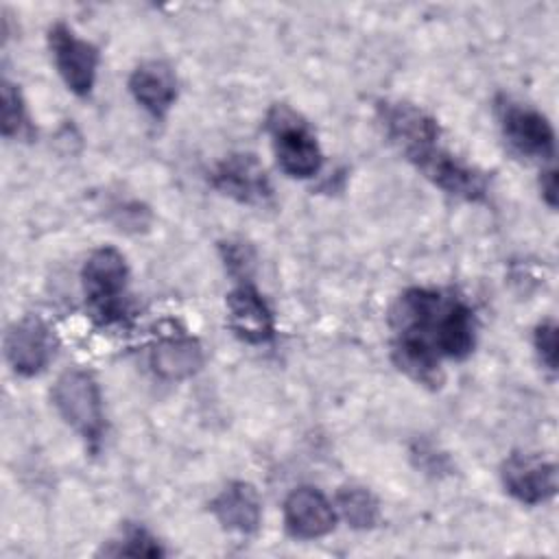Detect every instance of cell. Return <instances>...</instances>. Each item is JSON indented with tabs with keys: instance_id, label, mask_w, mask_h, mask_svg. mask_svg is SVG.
Here are the masks:
<instances>
[{
	"instance_id": "obj_1",
	"label": "cell",
	"mask_w": 559,
	"mask_h": 559,
	"mask_svg": "<svg viewBox=\"0 0 559 559\" xmlns=\"http://www.w3.org/2000/svg\"><path fill=\"white\" fill-rule=\"evenodd\" d=\"M266 131L277 166L295 179H310L323 166V153L310 124L288 105H273L266 114Z\"/></svg>"
},
{
	"instance_id": "obj_2",
	"label": "cell",
	"mask_w": 559,
	"mask_h": 559,
	"mask_svg": "<svg viewBox=\"0 0 559 559\" xmlns=\"http://www.w3.org/2000/svg\"><path fill=\"white\" fill-rule=\"evenodd\" d=\"M50 400L61 419L96 450L103 439L105 415L100 389L94 376L85 369L63 371L52 384Z\"/></svg>"
},
{
	"instance_id": "obj_3",
	"label": "cell",
	"mask_w": 559,
	"mask_h": 559,
	"mask_svg": "<svg viewBox=\"0 0 559 559\" xmlns=\"http://www.w3.org/2000/svg\"><path fill=\"white\" fill-rule=\"evenodd\" d=\"M127 280L129 266L116 247L105 245L87 255L81 269V282L85 299L96 317L114 321L124 312Z\"/></svg>"
},
{
	"instance_id": "obj_4",
	"label": "cell",
	"mask_w": 559,
	"mask_h": 559,
	"mask_svg": "<svg viewBox=\"0 0 559 559\" xmlns=\"http://www.w3.org/2000/svg\"><path fill=\"white\" fill-rule=\"evenodd\" d=\"M426 179H430L445 194L463 201H480L487 194L489 181L483 170L452 155L437 142L406 157Z\"/></svg>"
},
{
	"instance_id": "obj_5",
	"label": "cell",
	"mask_w": 559,
	"mask_h": 559,
	"mask_svg": "<svg viewBox=\"0 0 559 559\" xmlns=\"http://www.w3.org/2000/svg\"><path fill=\"white\" fill-rule=\"evenodd\" d=\"M496 116L502 138L518 155L542 162L555 157V129L544 114L502 96L496 100Z\"/></svg>"
},
{
	"instance_id": "obj_6",
	"label": "cell",
	"mask_w": 559,
	"mask_h": 559,
	"mask_svg": "<svg viewBox=\"0 0 559 559\" xmlns=\"http://www.w3.org/2000/svg\"><path fill=\"white\" fill-rule=\"evenodd\" d=\"M48 48L55 61V68L68 90L81 98H87L92 94L96 70L100 61L98 48L81 39L68 24L55 22L48 28Z\"/></svg>"
},
{
	"instance_id": "obj_7",
	"label": "cell",
	"mask_w": 559,
	"mask_h": 559,
	"mask_svg": "<svg viewBox=\"0 0 559 559\" xmlns=\"http://www.w3.org/2000/svg\"><path fill=\"white\" fill-rule=\"evenodd\" d=\"M504 491L522 504H542L557 493V465L535 452H513L500 465Z\"/></svg>"
},
{
	"instance_id": "obj_8",
	"label": "cell",
	"mask_w": 559,
	"mask_h": 559,
	"mask_svg": "<svg viewBox=\"0 0 559 559\" xmlns=\"http://www.w3.org/2000/svg\"><path fill=\"white\" fill-rule=\"evenodd\" d=\"M55 334L35 314L15 321L4 334V356L17 376L33 378L48 367L55 356Z\"/></svg>"
},
{
	"instance_id": "obj_9",
	"label": "cell",
	"mask_w": 559,
	"mask_h": 559,
	"mask_svg": "<svg viewBox=\"0 0 559 559\" xmlns=\"http://www.w3.org/2000/svg\"><path fill=\"white\" fill-rule=\"evenodd\" d=\"M227 325L242 343L262 345L275 336V317L264 295L249 282L229 290L227 299Z\"/></svg>"
},
{
	"instance_id": "obj_10",
	"label": "cell",
	"mask_w": 559,
	"mask_h": 559,
	"mask_svg": "<svg viewBox=\"0 0 559 559\" xmlns=\"http://www.w3.org/2000/svg\"><path fill=\"white\" fill-rule=\"evenodd\" d=\"M284 526L297 539H317L334 531L336 509L314 487H297L284 500Z\"/></svg>"
},
{
	"instance_id": "obj_11",
	"label": "cell",
	"mask_w": 559,
	"mask_h": 559,
	"mask_svg": "<svg viewBox=\"0 0 559 559\" xmlns=\"http://www.w3.org/2000/svg\"><path fill=\"white\" fill-rule=\"evenodd\" d=\"M210 181L216 190L240 203H260L271 197L269 177L249 153H236L218 162L210 173Z\"/></svg>"
},
{
	"instance_id": "obj_12",
	"label": "cell",
	"mask_w": 559,
	"mask_h": 559,
	"mask_svg": "<svg viewBox=\"0 0 559 559\" xmlns=\"http://www.w3.org/2000/svg\"><path fill=\"white\" fill-rule=\"evenodd\" d=\"M129 92L146 114L162 120L177 100V76L164 61H144L131 72Z\"/></svg>"
},
{
	"instance_id": "obj_13",
	"label": "cell",
	"mask_w": 559,
	"mask_h": 559,
	"mask_svg": "<svg viewBox=\"0 0 559 559\" xmlns=\"http://www.w3.org/2000/svg\"><path fill=\"white\" fill-rule=\"evenodd\" d=\"M210 511L225 531L255 533L262 520V502L253 485L245 480H231L210 502Z\"/></svg>"
},
{
	"instance_id": "obj_14",
	"label": "cell",
	"mask_w": 559,
	"mask_h": 559,
	"mask_svg": "<svg viewBox=\"0 0 559 559\" xmlns=\"http://www.w3.org/2000/svg\"><path fill=\"white\" fill-rule=\"evenodd\" d=\"M203 347L197 338L188 334L162 336L148 354L151 369L170 382L192 378L203 367Z\"/></svg>"
},
{
	"instance_id": "obj_15",
	"label": "cell",
	"mask_w": 559,
	"mask_h": 559,
	"mask_svg": "<svg viewBox=\"0 0 559 559\" xmlns=\"http://www.w3.org/2000/svg\"><path fill=\"white\" fill-rule=\"evenodd\" d=\"M476 343V323L469 306L450 295L437 325V352L441 358L463 360L472 354Z\"/></svg>"
},
{
	"instance_id": "obj_16",
	"label": "cell",
	"mask_w": 559,
	"mask_h": 559,
	"mask_svg": "<svg viewBox=\"0 0 559 559\" xmlns=\"http://www.w3.org/2000/svg\"><path fill=\"white\" fill-rule=\"evenodd\" d=\"M334 509L356 531L373 528L380 520L378 498L367 487H358V485L341 487L336 493Z\"/></svg>"
},
{
	"instance_id": "obj_17",
	"label": "cell",
	"mask_w": 559,
	"mask_h": 559,
	"mask_svg": "<svg viewBox=\"0 0 559 559\" xmlns=\"http://www.w3.org/2000/svg\"><path fill=\"white\" fill-rule=\"evenodd\" d=\"M0 94H2V122H0L2 135L4 138L31 135L26 105H24V98H22L17 85H13L9 79H4Z\"/></svg>"
},
{
	"instance_id": "obj_18",
	"label": "cell",
	"mask_w": 559,
	"mask_h": 559,
	"mask_svg": "<svg viewBox=\"0 0 559 559\" xmlns=\"http://www.w3.org/2000/svg\"><path fill=\"white\" fill-rule=\"evenodd\" d=\"M103 555L109 557H162L164 548L159 542L142 526H129L122 531L120 539H111Z\"/></svg>"
},
{
	"instance_id": "obj_19",
	"label": "cell",
	"mask_w": 559,
	"mask_h": 559,
	"mask_svg": "<svg viewBox=\"0 0 559 559\" xmlns=\"http://www.w3.org/2000/svg\"><path fill=\"white\" fill-rule=\"evenodd\" d=\"M533 347L537 352L539 362L555 373L557 371V323L552 319H544L537 323L533 332Z\"/></svg>"
},
{
	"instance_id": "obj_20",
	"label": "cell",
	"mask_w": 559,
	"mask_h": 559,
	"mask_svg": "<svg viewBox=\"0 0 559 559\" xmlns=\"http://www.w3.org/2000/svg\"><path fill=\"white\" fill-rule=\"evenodd\" d=\"M539 190H542V199H544L550 207H557V170H555L552 166L546 168V170H542Z\"/></svg>"
}]
</instances>
